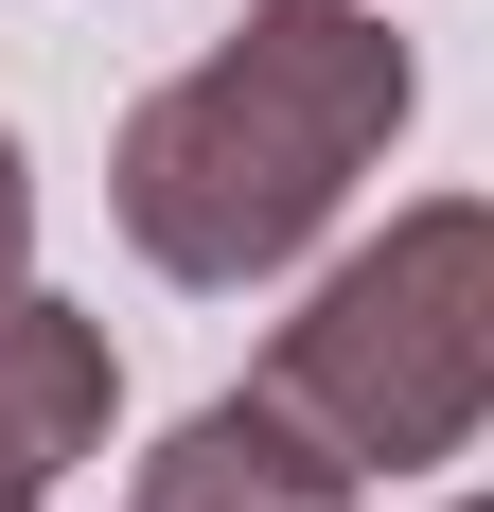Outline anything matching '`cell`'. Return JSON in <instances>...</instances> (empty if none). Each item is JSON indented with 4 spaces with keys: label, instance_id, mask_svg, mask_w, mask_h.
<instances>
[{
    "label": "cell",
    "instance_id": "1",
    "mask_svg": "<svg viewBox=\"0 0 494 512\" xmlns=\"http://www.w3.org/2000/svg\"><path fill=\"white\" fill-rule=\"evenodd\" d=\"M424 124V53L371 0H247L195 71H159L106 142V212L177 301L283 283L353 212V177Z\"/></svg>",
    "mask_w": 494,
    "mask_h": 512
},
{
    "label": "cell",
    "instance_id": "2",
    "mask_svg": "<svg viewBox=\"0 0 494 512\" xmlns=\"http://www.w3.org/2000/svg\"><path fill=\"white\" fill-rule=\"evenodd\" d=\"M247 389L353 477H424L494 442V195H406L371 248H336Z\"/></svg>",
    "mask_w": 494,
    "mask_h": 512
},
{
    "label": "cell",
    "instance_id": "3",
    "mask_svg": "<svg viewBox=\"0 0 494 512\" xmlns=\"http://www.w3.org/2000/svg\"><path fill=\"white\" fill-rule=\"evenodd\" d=\"M106 407H124L106 318L53 301V283H0V512L71 495V460H106Z\"/></svg>",
    "mask_w": 494,
    "mask_h": 512
},
{
    "label": "cell",
    "instance_id": "4",
    "mask_svg": "<svg viewBox=\"0 0 494 512\" xmlns=\"http://www.w3.org/2000/svg\"><path fill=\"white\" fill-rule=\"evenodd\" d=\"M371 477L353 460H318L265 389H212V407H177L142 442V477H124V512H353Z\"/></svg>",
    "mask_w": 494,
    "mask_h": 512
},
{
    "label": "cell",
    "instance_id": "5",
    "mask_svg": "<svg viewBox=\"0 0 494 512\" xmlns=\"http://www.w3.org/2000/svg\"><path fill=\"white\" fill-rule=\"evenodd\" d=\"M0 283H36V177H18V124H0Z\"/></svg>",
    "mask_w": 494,
    "mask_h": 512
},
{
    "label": "cell",
    "instance_id": "6",
    "mask_svg": "<svg viewBox=\"0 0 494 512\" xmlns=\"http://www.w3.org/2000/svg\"><path fill=\"white\" fill-rule=\"evenodd\" d=\"M406 512H494V495H406Z\"/></svg>",
    "mask_w": 494,
    "mask_h": 512
}]
</instances>
